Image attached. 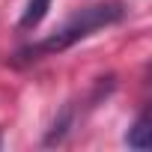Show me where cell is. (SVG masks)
Masks as SVG:
<instances>
[{
	"mask_svg": "<svg viewBox=\"0 0 152 152\" xmlns=\"http://www.w3.org/2000/svg\"><path fill=\"white\" fill-rule=\"evenodd\" d=\"M122 15H125V9H122V3H116V0H104V3L84 6V9L75 12L72 18H66L54 33H48L45 39H39V42L21 48V51L12 57V63L24 66V63H36V60H42V57L63 54V51H69L72 45H78V42H84L87 36H93L96 30H104V27L122 21Z\"/></svg>",
	"mask_w": 152,
	"mask_h": 152,
	"instance_id": "cell-1",
	"label": "cell"
},
{
	"mask_svg": "<svg viewBox=\"0 0 152 152\" xmlns=\"http://www.w3.org/2000/svg\"><path fill=\"white\" fill-rule=\"evenodd\" d=\"M48 9H51V0H27V6H24V12L18 18V27L21 30H36L45 21Z\"/></svg>",
	"mask_w": 152,
	"mask_h": 152,
	"instance_id": "cell-2",
	"label": "cell"
},
{
	"mask_svg": "<svg viewBox=\"0 0 152 152\" xmlns=\"http://www.w3.org/2000/svg\"><path fill=\"white\" fill-rule=\"evenodd\" d=\"M72 125H75V104H66V107L60 110V116L54 119V125H51V131H48L45 143H48V146L60 143V140L69 134V128H72Z\"/></svg>",
	"mask_w": 152,
	"mask_h": 152,
	"instance_id": "cell-3",
	"label": "cell"
},
{
	"mask_svg": "<svg viewBox=\"0 0 152 152\" xmlns=\"http://www.w3.org/2000/svg\"><path fill=\"white\" fill-rule=\"evenodd\" d=\"M125 143H128L131 149H149V110H143V113L134 119V125H131L128 134H125Z\"/></svg>",
	"mask_w": 152,
	"mask_h": 152,
	"instance_id": "cell-4",
	"label": "cell"
}]
</instances>
